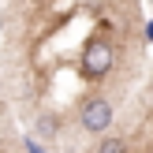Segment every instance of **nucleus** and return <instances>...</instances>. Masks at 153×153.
I'll list each match as a JSON object with an SVG mask.
<instances>
[{
  "mask_svg": "<svg viewBox=\"0 0 153 153\" xmlns=\"http://www.w3.org/2000/svg\"><path fill=\"white\" fill-rule=\"evenodd\" d=\"M97 153H131V149H127V138H101Z\"/></svg>",
  "mask_w": 153,
  "mask_h": 153,
  "instance_id": "4",
  "label": "nucleus"
},
{
  "mask_svg": "<svg viewBox=\"0 0 153 153\" xmlns=\"http://www.w3.org/2000/svg\"><path fill=\"white\" fill-rule=\"evenodd\" d=\"M116 60H120V56H116V45H112V37H105V34L86 37V45H82V52H79L82 75L94 79V82L108 79V75L116 71Z\"/></svg>",
  "mask_w": 153,
  "mask_h": 153,
  "instance_id": "1",
  "label": "nucleus"
},
{
  "mask_svg": "<svg viewBox=\"0 0 153 153\" xmlns=\"http://www.w3.org/2000/svg\"><path fill=\"white\" fill-rule=\"evenodd\" d=\"M112 120H116V108H112V101L105 94H90L79 105V127L86 134H105L112 127Z\"/></svg>",
  "mask_w": 153,
  "mask_h": 153,
  "instance_id": "2",
  "label": "nucleus"
},
{
  "mask_svg": "<svg viewBox=\"0 0 153 153\" xmlns=\"http://www.w3.org/2000/svg\"><path fill=\"white\" fill-rule=\"evenodd\" d=\"M37 134H41V138H56L60 134V120L56 116H41L37 120Z\"/></svg>",
  "mask_w": 153,
  "mask_h": 153,
  "instance_id": "3",
  "label": "nucleus"
}]
</instances>
